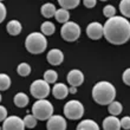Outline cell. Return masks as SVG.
Segmentation results:
<instances>
[{"label": "cell", "instance_id": "6da1fadb", "mask_svg": "<svg viewBox=\"0 0 130 130\" xmlns=\"http://www.w3.org/2000/svg\"><path fill=\"white\" fill-rule=\"evenodd\" d=\"M103 36L110 44H125L130 39L129 20L122 15H113L111 18H108L103 26Z\"/></svg>", "mask_w": 130, "mask_h": 130}, {"label": "cell", "instance_id": "7a4b0ae2", "mask_svg": "<svg viewBox=\"0 0 130 130\" xmlns=\"http://www.w3.org/2000/svg\"><path fill=\"white\" fill-rule=\"evenodd\" d=\"M116 89L111 83L102 80L95 84L92 89V98L99 105H108L115 101Z\"/></svg>", "mask_w": 130, "mask_h": 130}, {"label": "cell", "instance_id": "3957f363", "mask_svg": "<svg viewBox=\"0 0 130 130\" xmlns=\"http://www.w3.org/2000/svg\"><path fill=\"white\" fill-rule=\"evenodd\" d=\"M25 47L32 55H40L47 47V40L45 34L32 32L25 39Z\"/></svg>", "mask_w": 130, "mask_h": 130}, {"label": "cell", "instance_id": "277c9868", "mask_svg": "<svg viewBox=\"0 0 130 130\" xmlns=\"http://www.w3.org/2000/svg\"><path fill=\"white\" fill-rule=\"evenodd\" d=\"M32 113L39 121H46L53 115V105L46 98L38 99L32 106Z\"/></svg>", "mask_w": 130, "mask_h": 130}, {"label": "cell", "instance_id": "5b68a950", "mask_svg": "<svg viewBox=\"0 0 130 130\" xmlns=\"http://www.w3.org/2000/svg\"><path fill=\"white\" fill-rule=\"evenodd\" d=\"M64 115L69 120H79L84 115V105L79 101H69L64 106Z\"/></svg>", "mask_w": 130, "mask_h": 130}, {"label": "cell", "instance_id": "8992f818", "mask_svg": "<svg viewBox=\"0 0 130 130\" xmlns=\"http://www.w3.org/2000/svg\"><path fill=\"white\" fill-rule=\"evenodd\" d=\"M60 36L65 41H76L80 36V27L77 23L66 21L60 28Z\"/></svg>", "mask_w": 130, "mask_h": 130}, {"label": "cell", "instance_id": "52a82bcc", "mask_svg": "<svg viewBox=\"0 0 130 130\" xmlns=\"http://www.w3.org/2000/svg\"><path fill=\"white\" fill-rule=\"evenodd\" d=\"M50 84L45 79H37L30 86V92L36 99L46 98L50 95Z\"/></svg>", "mask_w": 130, "mask_h": 130}, {"label": "cell", "instance_id": "ba28073f", "mask_svg": "<svg viewBox=\"0 0 130 130\" xmlns=\"http://www.w3.org/2000/svg\"><path fill=\"white\" fill-rule=\"evenodd\" d=\"M25 128L24 120L18 116H8L3 122L4 130H24Z\"/></svg>", "mask_w": 130, "mask_h": 130}, {"label": "cell", "instance_id": "9c48e42d", "mask_svg": "<svg viewBox=\"0 0 130 130\" xmlns=\"http://www.w3.org/2000/svg\"><path fill=\"white\" fill-rule=\"evenodd\" d=\"M68 127V123L63 116L59 115H52L47 120V124L46 128L48 130H65Z\"/></svg>", "mask_w": 130, "mask_h": 130}, {"label": "cell", "instance_id": "30bf717a", "mask_svg": "<svg viewBox=\"0 0 130 130\" xmlns=\"http://www.w3.org/2000/svg\"><path fill=\"white\" fill-rule=\"evenodd\" d=\"M86 34L90 39L92 40H98L103 37V25L97 23V21H93V23H90L86 27Z\"/></svg>", "mask_w": 130, "mask_h": 130}, {"label": "cell", "instance_id": "8fae6325", "mask_svg": "<svg viewBox=\"0 0 130 130\" xmlns=\"http://www.w3.org/2000/svg\"><path fill=\"white\" fill-rule=\"evenodd\" d=\"M84 82V75L80 70H71L68 73V83L71 86H79Z\"/></svg>", "mask_w": 130, "mask_h": 130}, {"label": "cell", "instance_id": "7c38bea8", "mask_svg": "<svg viewBox=\"0 0 130 130\" xmlns=\"http://www.w3.org/2000/svg\"><path fill=\"white\" fill-rule=\"evenodd\" d=\"M64 60V55L63 52L58 48H52L51 51H48L47 53V62L50 63L53 66H57V65H60Z\"/></svg>", "mask_w": 130, "mask_h": 130}, {"label": "cell", "instance_id": "4fadbf2b", "mask_svg": "<svg viewBox=\"0 0 130 130\" xmlns=\"http://www.w3.org/2000/svg\"><path fill=\"white\" fill-rule=\"evenodd\" d=\"M103 129L104 130H120L121 129V120L117 116H108L103 121Z\"/></svg>", "mask_w": 130, "mask_h": 130}, {"label": "cell", "instance_id": "5bb4252c", "mask_svg": "<svg viewBox=\"0 0 130 130\" xmlns=\"http://www.w3.org/2000/svg\"><path fill=\"white\" fill-rule=\"evenodd\" d=\"M52 93L55 98L57 99H64L65 97H68L69 95V88L63 83H57L55 86L52 88Z\"/></svg>", "mask_w": 130, "mask_h": 130}, {"label": "cell", "instance_id": "9a60e30c", "mask_svg": "<svg viewBox=\"0 0 130 130\" xmlns=\"http://www.w3.org/2000/svg\"><path fill=\"white\" fill-rule=\"evenodd\" d=\"M6 30L8 32V34H11V36H18V34H20L23 26L18 20H11L6 25Z\"/></svg>", "mask_w": 130, "mask_h": 130}, {"label": "cell", "instance_id": "2e32d148", "mask_svg": "<svg viewBox=\"0 0 130 130\" xmlns=\"http://www.w3.org/2000/svg\"><path fill=\"white\" fill-rule=\"evenodd\" d=\"M56 11H57L56 10V6L53 5V4H51V3L44 4V5L41 6V8H40V12H41V14H43V17L47 18V19L55 17Z\"/></svg>", "mask_w": 130, "mask_h": 130}, {"label": "cell", "instance_id": "e0dca14e", "mask_svg": "<svg viewBox=\"0 0 130 130\" xmlns=\"http://www.w3.org/2000/svg\"><path fill=\"white\" fill-rule=\"evenodd\" d=\"M13 102H14V104H15V106H18V108H25V106H27L30 99H28V97H27L26 93L18 92L17 95L14 96Z\"/></svg>", "mask_w": 130, "mask_h": 130}, {"label": "cell", "instance_id": "ac0fdd59", "mask_svg": "<svg viewBox=\"0 0 130 130\" xmlns=\"http://www.w3.org/2000/svg\"><path fill=\"white\" fill-rule=\"evenodd\" d=\"M77 130H99V127L95 121L84 120L77 125Z\"/></svg>", "mask_w": 130, "mask_h": 130}, {"label": "cell", "instance_id": "d6986e66", "mask_svg": "<svg viewBox=\"0 0 130 130\" xmlns=\"http://www.w3.org/2000/svg\"><path fill=\"white\" fill-rule=\"evenodd\" d=\"M55 18L58 23L64 24V23L69 21V19H70V13H69V11L66 10V8H63L62 7V8H59V10L56 11Z\"/></svg>", "mask_w": 130, "mask_h": 130}, {"label": "cell", "instance_id": "ffe728a7", "mask_svg": "<svg viewBox=\"0 0 130 130\" xmlns=\"http://www.w3.org/2000/svg\"><path fill=\"white\" fill-rule=\"evenodd\" d=\"M122 110H123V106L117 101H112L110 104H108V111H109L110 115L117 116V115H120L122 112Z\"/></svg>", "mask_w": 130, "mask_h": 130}, {"label": "cell", "instance_id": "44dd1931", "mask_svg": "<svg viewBox=\"0 0 130 130\" xmlns=\"http://www.w3.org/2000/svg\"><path fill=\"white\" fill-rule=\"evenodd\" d=\"M40 30L41 33L45 34V36H52L56 31V27L53 23H51V21H44L40 26Z\"/></svg>", "mask_w": 130, "mask_h": 130}, {"label": "cell", "instance_id": "7402d4cb", "mask_svg": "<svg viewBox=\"0 0 130 130\" xmlns=\"http://www.w3.org/2000/svg\"><path fill=\"white\" fill-rule=\"evenodd\" d=\"M80 0H58V4L63 8L66 10H73L79 5Z\"/></svg>", "mask_w": 130, "mask_h": 130}, {"label": "cell", "instance_id": "603a6c76", "mask_svg": "<svg viewBox=\"0 0 130 130\" xmlns=\"http://www.w3.org/2000/svg\"><path fill=\"white\" fill-rule=\"evenodd\" d=\"M11 88V78L6 73H0V91H6Z\"/></svg>", "mask_w": 130, "mask_h": 130}, {"label": "cell", "instance_id": "cb8c5ba5", "mask_svg": "<svg viewBox=\"0 0 130 130\" xmlns=\"http://www.w3.org/2000/svg\"><path fill=\"white\" fill-rule=\"evenodd\" d=\"M17 72H18V75L21 76V77H27L31 73V66L27 63H21V64L18 65Z\"/></svg>", "mask_w": 130, "mask_h": 130}, {"label": "cell", "instance_id": "d4e9b609", "mask_svg": "<svg viewBox=\"0 0 130 130\" xmlns=\"http://www.w3.org/2000/svg\"><path fill=\"white\" fill-rule=\"evenodd\" d=\"M120 11L123 17L130 18V0H122V1H121Z\"/></svg>", "mask_w": 130, "mask_h": 130}, {"label": "cell", "instance_id": "484cf974", "mask_svg": "<svg viewBox=\"0 0 130 130\" xmlns=\"http://www.w3.org/2000/svg\"><path fill=\"white\" fill-rule=\"evenodd\" d=\"M44 79L48 84H53L56 83V80L58 79V73L55 70H46L44 72Z\"/></svg>", "mask_w": 130, "mask_h": 130}, {"label": "cell", "instance_id": "4316f807", "mask_svg": "<svg viewBox=\"0 0 130 130\" xmlns=\"http://www.w3.org/2000/svg\"><path fill=\"white\" fill-rule=\"evenodd\" d=\"M24 124H25V127L30 128V129H32V128H34L37 125V118L34 117L33 113L32 115H26L24 117Z\"/></svg>", "mask_w": 130, "mask_h": 130}, {"label": "cell", "instance_id": "83f0119b", "mask_svg": "<svg viewBox=\"0 0 130 130\" xmlns=\"http://www.w3.org/2000/svg\"><path fill=\"white\" fill-rule=\"evenodd\" d=\"M103 14H104L106 18H111L116 14V8H115L112 5H106V6L103 8Z\"/></svg>", "mask_w": 130, "mask_h": 130}, {"label": "cell", "instance_id": "f1b7e54d", "mask_svg": "<svg viewBox=\"0 0 130 130\" xmlns=\"http://www.w3.org/2000/svg\"><path fill=\"white\" fill-rule=\"evenodd\" d=\"M121 128H123L125 130L130 129V117L129 116H125L121 120Z\"/></svg>", "mask_w": 130, "mask_h": 130}, {"label": "cell", "instance_id": "f546056e", "mask_svg": "<svg viewBox=\"0 0 130 130\" xmlns=\"http://www.w3.org/2000/svg\"><path fill=\"white\" fill-rule=\"evenodd\" d=\"M122 79H123V83L125 84V85L130 86V68H128L127 70L123 72V77H122Z\"/></svg>", "mask_w": 130, "mask_h": 130}, {"label": "cell", "instance_id": "4dcf8cb0", "mask_svg": "<svg viewBox=\"0 0 130 130\" xmlns=\"http://www.w3.org/2000/svg\"><path fill=\"white\" fill-rule=\"evenodd\" d=\"M5 18H6V7L0 1V24L5 20Z\"/></svg>", "mask_w": 130, "mask_h": 130}, {"label": "cell", "instance_id": "1f68e13d", "mask_svg": "<svg viewBox=\"0 0 130 130\" xmlns=\"http://www.w3.org/2000/svg\"><path fill=\"white\" fill-rule=\"evenodd\" d=\"M96 3L97 0H83V4H84V6L86 8H93L96 6Z\"/></svg>", "mask_w": 130, "mask_h": 130}, {"label": "cell", "instance_id": "d6a6232c", "mask_svg": "<svg viewBox=\"0 0 130 130\" xmlns=\"http://www.w3.org/2000/svg\"><path fill=\"white\" fill-rule=\"evenodd\" d=\"M7 117V110L5 106L0 105V122H4V120Z\"/></svg>", "mask_w": 130, "mask_h": 130}, {"label": "cell", "instance_id": "836d02e7", "mask_svg": "<svg viewBox=\"0 0 130 130\" xmlns=\"http://www.w3.org/2000/svg\"><path fill=\"white\" fill-rule=\"evenodd\" d=\"M76 92H77V86H70V88H69V93L75 95Z\"/></svg>", "mask_w": 130, "mask_h": 130}, {"label": "cell", "instance_id": "e575fe53", "mask_svg": "<svg viewBox=\"0 0 130 130\" xmlns=\"http://www.w3.org/2000/svg\"><path fill=\"white\" fill-rule=\"evenodd\" d=\"M99 1H108V0H99Z\"/></svg>", "mask_w": 130, "mask_h": 130}, {"label": "cell", "instance_id": "d590c367", "mask_svg": "<svg viewBox=\"0 0 130 130\" xmlns=\"http://www.w3.org/2000/svg\"><path fill=\"white\" fill-rule=\"evenodd\" d=\"M1 99H3V98H1V95H0V102H1Z\"/></svg>", "mask_w": 130, "mask_h": 130}, {"label": "cell", "instance_id": "8d00e7d4", "mask_svg": "<svg viewBox=\"0 0 130 130\" xmlns=\"http://www.w3.org/2000/svg\"><path fill=\"white\" fill-rule=\"evenodd\" d=\"M0 1H3V0H0Z\"/></svg>", "mask_w": 130, "mask_h": 130}]
</instances>
